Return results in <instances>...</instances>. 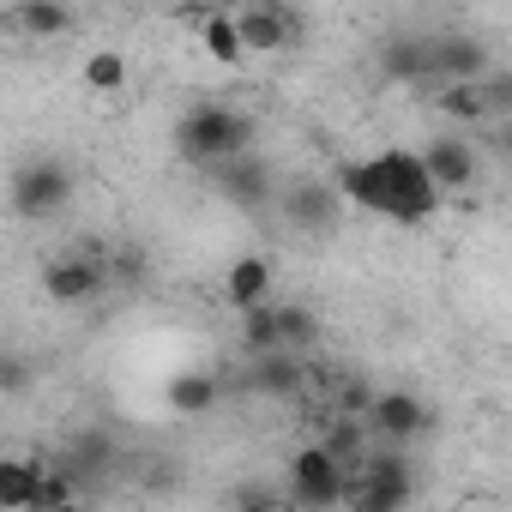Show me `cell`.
Returning a JSON list of instances; mask_svg holds the SVG:
<instances>
[{"label":"cell","instance_id":"1","mask_svg":"<svg viewBox=\"0 0 512 512\" xmlns=\"http://www.w3.org/2000/svg\"><path fill=\"white\" fill-rule=\"evenodd\" d=\"M175 145H181V157H193V163H235V157H247V145H253V121L241 115V109H229V103H199V109H187L181 115V127H175Z\"/></svg>","mask_w":512,"mask_h":512},{"label":"cell","instance_id":"2","mask_svg":"<svg viewBox=\"0 0 512 512\" xmlns=\"http://www.w3.org/2000/svg\"><path fill=\"white\" fill-rule=\"evenodd\" d=\"M344 488H350V464L326 452V440H308L296 458H290V500L302 512H338L344 506Z\"/></svg>","mask_w":512,"mask_h":512},{"label":"cell","instance_id":"3","mask_svg":"<svg viewBox=\"0 0 512 512\" xmlns=\"http://www.w3.org/2000/svg\"><path fill=\"white\" fill-rule=\"evenodd\" d=\"M338 193H344V205L374 211V217H386V223L404 229V205H398L386 157H350V163H338Z\"/></svg>","mask_w":512,"mask_h":512},{"label":"cell","instance_id":"4","mask_svg":"<svg viewBox=\"0 0 512 512\" xmlns=\"http://www.w3.org/2000/svg\"><path fill=\"white\" fill-rule=\"evenodd\" d=\"M73 199V175L61 157H31L13 169V211L19 217H49Z\"/></svg>","mask_w":512,"mask_h":512},{"label":"cell","instance_id":"5","mask_svg":"<svg viewBox=\"0 0 512 512\" xmlns=\"http://www.w3.org/2000/svg\"><path fill=\"white\" fill-rule=\"evenodd\" d=\"M380 157H386V169H392V187H398V205H404V229L428 223V217L440 211V187H434V175H428L422 151L392 145V151H380Z\"/></svg>","mask_w":512,"mask_h":512},{"label":"cell","instance_id":"6","mask_svg":"<svg viewBox=\"0 0 512 512\" xmlns=\"http://www.w3.org/2000/svg\"><path fill=\"white\" fill-rule=\"evenodd\" d=\"M43 290H49V302L79 308V302H91V296L109 290V266L91 260V253H61V260L43 266Z\"/></svg>","mask_w":512,"mask_h":512},{"label":"cell","instance_id":"7","mask_svg":"<svg viewBox=\"0 0 512 512\" xmlns=\"http://www.w3.org/2000/svg\"><path fill=\"white\" fill-rule=\"evenodd\" d=\"M235 31H241V49L247 55H278L302 37V19L290 7H241L235 13Z\"/></svg>","mask_w":512,"mask_h":512},{"label":"cell","instance_id":"8","mask_svg":"<svg viewBox=\"0 0 512 512\" xmlns=\"http://www.w3.org/2000/svg\"><path fill=\"white\" fill-rule=\"evenodd\" d=\"M338 211H344L338 181H296V187H284V217L296 229H332Z\"/></svg>","mask_w":512,"mask_h":512},{"label":"cell","instance_id":"9","mask_svg":"<svg viewBox=\"0 0 512 512\" xmlns=\"http://www.w3.org/2000/svg\"><path fill=\"white\" fill-rule=\"evenodd\" d=\"M368 422H374V434H386L392 446H404V440H416V434H428V404L416 398V392H380L374 398V410H368Z\"/></svg>","mask_w":512,"mask_h":512},{"label":"cell","instance_id":"10","mask_svg":"<svg viewBox=\"0 0 512 512\" xmlns=\"http://www.w3.org/2000/svg\"><path fill=\"white\" fill-rule=\"evenodd\" d=\"M223 302H229L235 314L272 308V260H260V253H241V260L223 272Z\"/></svg>","mask_w":512,"mask_h":512},{"label":"cell","instance_id":"11","mask_svg":"<svg viewBox=\"0 0 512 512\" xmlns=\"http://www.w3.org/2000/svg\"><path fill=\"white\" fill-rule=\"evenodd\" d=\"M422 163H428V175H434L440 193H464V187L476 181V151H470V139H458V133H440L434 145H422Z\"/></svg>","mask_w":512,"mask_h":512},{"label":"cell","instance_id":"12","mask_svg":"<svg viewBox=\"0 0 512 512\" xmlns=\"http://www.w3.org/2000/svg\"><path fill=\"white\" fill-rule=\"evenodd\" d=\"M217 175H223L229 199H235V205H247V211H253V205H266V193H272V175H266V163L253 157V151H247V157H235V163H217Z\"/></svg>","mask_w":512,"mask_h":512},{"label":"cell","instance_id":"13","mask_svg":"<svg viewBox=\"0 0 512 512\" xmlns=\"http://www.w3.org/2000/svg\"><path fill=\"white\" fill-rule=\"evenodd\" d=\"M7 31H25V37H67L73 31V13L67 7H43V0H25V7H7V19H0Z\"/></svg>","mask_w":512,"mask_h":512},{"label":"cell","instance_id":"14","mask_svg":"<svg viewBox=\"0 0 512 512\" xmlns=\"http://www.w3.org/2000/svg\"><path fill=\"white\" fill-rule=\"evenodd\" d=\"M37 488H43V464H31V458H7V464H0V506H7V512H31Z\"/></svg>","mask_w":512,"mask_h":512},{"label":"cell","instance_id":"15","mask_svg":"<svg viewBox=\"0 0 512 512\" xmlns=\"http://www.w3.org/2000/svg\"><path fill=\"white\" fill-rule=\"evenodd\" d=\"M199 49H205L217 67H241L247 49H241V31H235V13H217V7H211V13L199 19Z\"/></svg>","mask_w":512,"mask_h":512},{"label":"cell","instance_id":"16","mask_svg":"<svg viewBox=\"0 0 512 512\" xmlns=\"http://www.w3.org/2000/svg\"><path fill=\"white\" fill-rule=\"evenodd\" d=\"M241 350L260 362V356H278L284 350V326H278V302L272 308H253V314H241Z\"/></svg>","mask_w":512,"mask_h":512},{"label":"cell","instance_id":"17","mask_svg":"<svg viewBox=\"0 0 512 512\" xmlns=\"http://www.w3.org/2000/svg\"><path fill=\"white\" fill-rule=\"evenodd\" d=\"M163 398H169V410H181V416H205V410L217 404V374H181Z\"/></svg>","mask_w":512,"mask_h":512},{"label":"cell","instance_id":"18","mask_svg":"<svg viewBox=\"0 0 512 512\" xmlns=\"http://www.w3.org/2000/svg\"><path fill=\"white\" fill-rule=\"evenodd\" d=\"M410 500H398L392 488H380V482H368L362 470H350V488H344V512H404Z\"/></svg>","mask_w":512,"mask_h":512},{"label":"cell","instance_id":"19","mask_svg":"<svg viewBox=\"0 0 512 512\" xmlns=\"http://www.w3.org/2000/svg\"><path fill=\"white\" fill-rule=\"evenodd\" d=\"M253 386H260V392H296V386H302V362H296L290 350L260 356V362H253Z\"/></svg>","mask_w":512,"mask_h":512},{"label":"cell","instance_id":"20","mask_svg":"<svg viewBox=\"0 0 512 512\" xmlns=\"http://www.w3.org/2000/svg\"><path fill=\"white\" fill-rule=\"evenodd\" d=\"M85 85H91L97 97H115V91H127V61H121L115 49H97V55L85 61Z\"/></svg>","mask_w":512,"mask_h":512},{"label":"cell","instance_id":"21","mask_svg":"<svg viewBox=\"0 0 512 512\" xmlns=\"http://www.w3.org/2000/svg\"><path fill=\"white\" fill-rule=\"evenodd\" d=\"M278 326H284V350L320 344V320H314V308H302V302H278Z\"/></svg>","mask_w":512,"mask_h":512},{"label":"cell","instance_id":"22","mask_svg":"<svg viewBox=\"0 0 512 512\" xmlns=\"http://www.w3.org/2000/svg\"><path fill=\"white\" fill-rule=\"evenodd\" d=\"M440 109H446V115H458V121H482L494 103H488V91H482V85H446V91H440Z\"/></svg>","mask_w":512,"mask_h":512},{"label":"cell","instance_id":"23","mask_svg":"<svg viewBox=\"0 0 512 512\" xmlns=\"http://www.w3.org/2000/svg\"><path fill=\"white\" fill-rule=\"evenodd\" d=\"M326 452L356 470V464H362V422H356V416H338V422L326 428Z\"/></svg>","mask_w":512,"mask_h":512},{"label":"cell","instance_id":"24","mask_svg":"<svg viewBox=\"0 0 512 512\" xmlns=\"http://www.w3.org/2000/svg\"><path fill=\"white\" fill-rule=\"evenodd\" d=\"M31 512H73V476L67 470H43V488H37Z\"/></svg>","mask_w":512,"mask_h":512},{"label":"cell","instance_id":"25","mask_svg":"<svg viewBox=\"0 0 512 512\" xmlns=\"http://www.w3.org/2000/svg\"><path fill=\"white\" fill-rule=\"evenodd\" d=\"M235 512H284V500H272V494H247Z\"/></svg>","mask_w":512,"mask_h":512},{"label":"cell","instance_id":"26","mask_svg":"<svg viewBox=\"0 0 512 512\" xmlns=\"http://www.w3.org/2000/svg\"><path fill=\"white\" fill-rule=\"evenodd\" d=\"M7 392H25V362L19 356H7Z\"/></svg>","mask_w":512,"mask_h":512},{"label":"cell","instance_id":"27","mask_svg":"<svg viewBox=\"0 0 512 512\" xmlns=\"http://www.w3.org/2000/svg\"><path fill=\"white\" fill-rule=\"evenodd\" d=\"M500 151H506V157H512V121H506V133H500Z\"/></svg>","mask_w":512,"mask_h":512}]
</instances>
